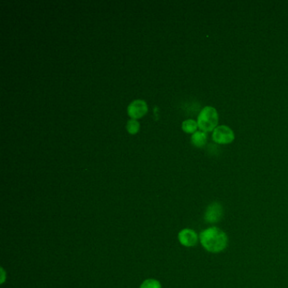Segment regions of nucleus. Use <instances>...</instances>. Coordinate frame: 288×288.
Listing matches in <instances>:
<instances>
[{
    "label": "nucleus",
    "instance_id": "f257e3e1",
    "mask_svg": "<svg viewBox=\"0 0 288 288\" xmlns=\"http://www.w3.org/2000/svg\"><path fill=\"white\" fill-rule=\"evenodd\" d=\"M199 241L205 250L210 253H220L228 246V236L217 227L206 228L199 234Z\"/></svg>",
    "mask_w": 288,
    "mask_h": 288
},
{
    "label": "nucleus",
    "instance_id": "f03ea898",
    "mask_svg": "<svg viewBox=\"0 0 288 288\" xmlns=\"http://www.w3.org/2000/svg\"><path fill=\"white\" fill-rule=\"evenodd\" d=\"M218 120L219 117L217 109L210 106H207L200 111L197 119V123L200 130L204 133H208L214 131L218 127Z\"/></svg>",
    "mask_w": 288,
    "mask_h": 288
},
{
    "label": "nucleus",
    "instance_id": "7ed1b4c3",
    "mask_svg": "<svg viewBox=\"0 0 288 288\" xmlns=\"http://www.w3.org/2000/svg\"><path fill=\"white\" fill-rule=\"evenodd\" d=\"M235 139L233 129L227 125L218 126L213 131V141L220 145L231 144Z\"/></svg>",
    "mask_w": 288,
    "mask_h": 288
},
{
    "label": "nucleus",
    "instance_id": "20e7f679",
    "mask_svg": "<svg viewBox=\"0 0 288 288\" xmlns=\"http://www.w3.org/2000/svg\"><path fill=\"white\" fill-rule=\"evenodd\" d=\"M148 112V106L143 100H135L128 105L127 113L132 119L142 118Z\"/></svg>",
    "mask_w": 288,
    "mask_h": 288
},
{
    "label": "nucleus",
    "instance_id": "39448f33",
    "mask_svg": "<svg viewBox=\"0 0 288 288\" xmlns=\"http://www.w3.org/2000/svg\"><path fill=\"white\" fill-rule=\"evenodd\" d=\"M223 215V208L222 204L214 202L207 207L204 213V220L209 223H218L222 220Z\"/></svg>",
    "mask_w": 288,
    "mask_h": 288
},
{
    "label": "nucleus",
    "instance_id": "423d86ee",
    "mask_svg": "<svg viewBox=\"0 0 288 288\" xmlns=\"http://www.w3.org/2000/svg\"><path fill=\"white\" fill-rule=\"evenodd\" d=\"M178 240L183 246L193 247L196 245L199 240V237L194 230L185 228L178 233Z\"/></svg>",
    "mask_w": 288,
    "mask_h": 288
},
{
    "label": "nucleus",
    "instance_id": "0eeeda50",
    "mask_svg": "<svg viewBox=\"0 0 288 288\" xmlns=\"http://www.w3.org/2000/svg\"><path fill=\"white\" fill-rule=\"evenodd\" d=\"M191 142L194 147H198V148L204 147L207 142L206 133L201 130L196 131L195 133L192 134Z\"/></svg>",
    "mask_w": 288,
    "mask_h": 288
},
{
    "label": "nucleus",
    "instance_id": "6e6552de",
    "mask_svg": "<svg viewBox=\"0 0 288 288\" xmlns=\"http://www.w3.org/2000/svg\"><path fill=\"white\" fill-rule=\"evenodd\" d=\"M198 128H199L198 123L196 121L193 120V119L183 121L182 123V128L187 134H194L196 132Z\"/></svg>",
    "mask_w": 288,
    "mask_h": 288
},
{
    "label": "nucleus",
    "instance_id": "1a4fd4ad",
    "mask_svg": "<svg viewBox=\"0 0 288 288\" xmlns=\"http://www.w3.org/2000/svg\"><path fill=\"white\" fill-rule=\"evenodd\" d=\"M126 128H127V131L130 134H135L139 132V123L138 121L135 120V119H131V120H128V123H127V125H126Z\"/></svg>",
    "mask_w": 288,
    "mask_h": 288
},
{
    "label": "nucleus",
    "instance_id": "9d476101",
    "mask_svg": "<svg viewBox=\"0 0 288 288\" xmlns=\"http://www.w3.org/2000/svg\"><path fill=\"white\" fill-rule=\"evenodd\" d=\"M140 288H162L161 283L154 279H148L142 282Z\"/></svg>",
    "mask_w": 288,
    "mask_h": 288
}]
</instances>
